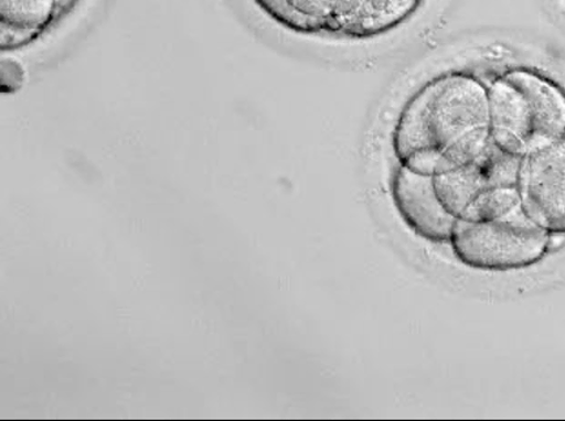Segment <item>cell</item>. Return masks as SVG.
I'll use <instances>...</instances> for the list:
<instances>
[{"instance_id": "obj_4", "label": "cell", "mask_w": 565, "mask_h": 421, "mask_svg": "<svg viewBox=\"0 0 565 421\" xmlns=\"http://www.w3.org/2000/svg\"><path fill=\"white\" fill-rule=\"evenodd\" d=\"M518 188L529 219L550 234H565V134L522 156Z\"/></svg>"}, {"instance_id": "obj_11", "label": "cell", "mask_w": 565, "mask_h": 421, "mask_svg": "<svg viewBox=\"0 0 565 421\" xmlns=\"http://www.w3.org/2000/svg\"><path fill=\"white\" fill-rule=\"evenodd\" d=\"M292 9L307 18L329 24L333 13V0H288Z\"/></svg>"}, {"instance_id": "obj_3", "label": "cell", "mask_w": 565, "mask_h": 421, "mask_svg": "<svg viewBox=\"0 0 565 421\" xmlns=\"http://www.w3.org/2000/svg\"><path fill=\"white\" fill-rule=\"evenodd\" d=\"M550 235L520 208L489 223L457 219L449 242L463 266L482 271H514L545 259Z\"/></svg>"}, {"instance_id": "obj_10", "label": "cell", "mask_w": 565, "mask_h": 421, "mask_svg": "<svg viewBox=\"0 0 565 421\" xmlns=\"http://www.w3.org/2000/svg\"><path fill=\"white\" fill-rule=\"evenodd\" d=\"M255 2L268 17L291 31L317 33L327 28V24L321 23V21L307 18L292 9L288 0H255Z\"/></svg>"}, {"instance_id": "obj_9", "label": "cell", "mask_w": 565, "mask_h": 421, "mask_svg": "<svg viewBox=\"0 0 565 421\" xmlns=\"http://www.w3.org/2000/svg\"><path fill=\"white\" fill-rule=\"evenodd\" d=\"M2 23L38 32L50 23L61 0H0Z\"/></svg>"}, {"instance_id": "obj_7", "label": "cell", "mask_w": 565, "mask_h": 421, "mask_svg": "<svg viewBox=\"0 0 565 421\" xmlns=\"http://www.w3.org/2000/svg\"><path fill=\"white\" fill-rule=\"evenodd\" d=\"M419 3L420 0H333L328 28L349 37H374L404 23Z\"/></svg>"}, {"instance_id": "obj_6", "label": "cell", "mask_w": 565, "mask_h": 421, "mask_svg": "<svg viewBox=\"0 0 565 421\" xmlns=\"http://www.w3.org/2000/svg\"><path fill=\"white\" fill-rule=\"evenodd\" d=\"M393 199L405 224L433 242H449L457 218L441 204L434 176L420 175L399 166L393 176Z\"/></svg>"}, {"instance_id": "obj_1", "label": "cell", "mask_w": 565, "mask_h": 421, "mask_svg": "<svg viewBox=\"0 0 565 421\" xmlns=\"http://www.w3.org/2000/svg\"><path fill=\"white\" fill-rule=\"evenodd\" d=\"M490 141L488 87L475 76L450 74L427 83L406 104L393 145L399 162L435 149L445 174L473 162Z\"/></svg>"}, {"instance_id": "obj_8", "label": "cell", "mask_w": 565, "mask_h": 421, "mask_svg": "<svg viewBox=\"0 0 565 421\" xmlns=\"http://www.w3.org/2000/svg\"><path fill=\"white\" fill-rule=\"evenodd\" d=\"M521 208L518 187L489 188L477 196L460 218L469 223H489L502 219Z\"/></svg>"}, {"instance_id": "obj_5", "label": "cell", "mask_w": 565, "mask_h": 421, "mask_svg": "<svg viewBox=\"0 0 565 421\" xmlns=\"http://www.w3.org/2000/svg\"><path fill=\"white\" fill-rule=\"evenodd\" d=\"M521 159L507 153L492 140L473 162L434 176L436 194L456 218L482 192L495 187H518Z\"/></svg>"}, {"instance_id": "obj_2", "label": "cell", "mask_w": 565, "mask_h": 421, "mask_svg": "<svg viewBox=\"0 0 565 421\" xmlns=\"http://www.w3.org/2000/svg\"><path fill=\"white\" fill-rule=\"evenodd\" d=\"M491 140L522 156L565 134V91L535 71L516 68L489 87Z\"/></svg>"}]
</instances>
